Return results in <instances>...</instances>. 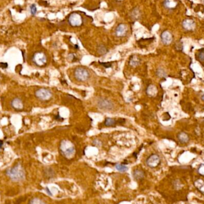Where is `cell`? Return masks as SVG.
I'll list each match as a JSON object with an SVG mask.
<instances>
[{
    "mask_svg": "<svg viewBox=\"0 0 204 204\" xmlns=\"http://www.w3.org/2000/svg\"><path fill=\"white\" fill-rule=\"evenodd\" d=\"M7 174L13 180L15 181L22 180L25 177L24 170L22 166L19 164H17L14 167L9 169Z\"/></svg>",
    "mask_w": 204,
    "mask_h": 204,
    "instance_id": "cell-1",
    "label": "cell"
},
{
    "mask_svg": "<svg viewBox=\"0 0 204 204\" xmlns=\"http://www.w3.org/2000/svg\"><path fill=\"white\" fill-rule=\"evenodd\" d=\"M60 149L62 154L68 158L72 157L75 152V149L73 144L68 140H63L61 142Z\"/></svg>",
    "mask_w": 204,
    "mask_h": 204,
    "instance_id": "cell-2",
    "label": "cell"
},
{
    "mask_svg": "<svg viewBox=\"0 0 204 204\" xmlns=\"http://www.w3.org/2000/svg\"><path fill=\"white\" fill-rule=\"evenodd\" d=\"M36 97L43 101H46L50 100L52 97V93L50 90L45 88L38 89L35 92Z\"/></svg>",
    "mask_w": 204,
    "mask_h": 204,
    "instance_id": "cell-3",
    "label": "cell"
},
{
    "mask_svg": "<svg viewBox=\"0 0 204 204\" xmlns=\"http://www.w3.org/2000/svg\"><path fill=\"white\" fill-rule=\"evenodd\" d=\"M74 75L76 80L81 82H84L87 80L90 74L87 69L83 68H78L75 69Z\"/></svg>",
    "mask_w": 204,
    "mask_h": 204,
    "instance_id": "cell-4",
    "label": "cell"
},
{
    "mask_svg": "<svg viewBox=\"0 0 204 204\" xmlns=\"http://www.w3.org/2000/svg\"><path fill=\"white\" fill-rule=\"evenodd\" d=\"M32 61L36 65L41 66L46 63L47 58L43 53L38 52L33 55L32 58Z\"/></svg>",
    "mask_w": 204,
    "mask_h": 204,
    "instance_id": "cell-5",
    "label": "cell"
},
{
    "mask_svg": "<svg viewBox=\"0 0 204 204\" xmlns=\"http://www.w3.org/2000/svg\"><path fill=\"white\" fill-rule=\"evenodd\" d=\"M82 17L81 15L74 13L70 15L69 17V22L72 26H79L82 24Z\"/></svg>",
    "mask_w": 204,
    "mask_h": 204,
    "instance_id": "cell-6",
    "label": "cell"
},
{
    "mask_svg": "<svg viewBox=\"0 0 204 204\" xmlns=\"http://www.w3.org/2000/svg\"><path fill=\"white\" fill-rule=\"evenodd\" d=\"M98 106L100 109L104 111H111L114 108V104L110 100L105 99H101L98 102Z\"/></svg>",
    "mask_w": 204,
    "mask_h": 204,
    "instance_id": "cell-7",
    "label": "cell"
},
{
    "mask_svg": "<svg viewBox=\"0 0 204 204\" xmlns=\"http://www.w3.org/2000/svg\"><path fill=\"white\" fill-rule=\"evenodd\" d=\"M160 158L158 155L153 154L149 157L146 160L147 165L151 168L157 167L160 163Z\"/></svg>",
    "mask_w": 204,
    "mask_h": 204,
    "instance_id": "cell-8",
    "label": "cell"
},
{
    "mask_svg": "<svg viewBox=\"0 0 204 204\" xmlns=\"http://www.w3.org/2000/svg\"><path fill=\"white\" fill-rule=\"evenodd\" d=\"M162 41L165 45H169L173 41V36L168 31H164L161 34Z\"/></svg>",
    "mask_w": 204,
    "mask_h": 204,
    "instance_id": "cell-9",
    "label": "cell"
},
{
    "mask_svg": "<svg viewBox=\"0 0 204 204\" xmlns=\"http://www.w3.org/2000/svg\"><path fill=\"white\" fill-rule=\"evenodd\" d=\"M183 26L187 30H192L195 28V23L192 19H187L183 21Z\"/></svg>",
    "mask_w": 204,
    "mask_h": 204,
    "instance_id": "cell-10",
    "label": "cell"
},
{
    "mask_svg": "<svg viewBox=\"0 0 204 204\" xmlns=\"http://www.w3.org/2000/svg\"><path fill=\"white\" fill-rule=\"evenodd\" d=\"M127 32V26L124 24H120L118 26L115 30V33L117 37H121L125 35Z\"/></svg>",
    "mask_w": 204,
    "mask_h": 204,
    "instance_id": "cell-11",
    "label": "cell"
},
{
    "mask_svg": "<svg viewBox=\"0 0 204 204\" xmlns=\"http://www.w3.org/2000/svg\"><path fill=\"white\" fill-rule=\"evenodd\" d=\"M12 106L16 110H21L23 107V104L22 100L19 98H15L11 102Z\"/></svg>",
    "mask_w": 204,
    "mask_h": 204,
    "instance_id": "cell-12",
    "label": "cell"
},
{
    "mask_svg": "<svg viewBox=\"0 0 204 204\" xmlns=\"http://www.w3.org/2000/svg\"><path fill=\"white\" fill-rule=\"evenodd\" d=\"M194 185L197 189L204 195V180L203 179L199 178L195 180L194 182Z\"/></svg>",
    "mask_w": 204,
    "mask_h": 204,
    "instance_id": "cell-13",
    "label": "cell"
},
{
    "mask_svg": "<svg viewBox=\"0 0 204 204\" xmlns=\"http://www.w3.org/2000/svg\"><path fill=\"white\" fill-rule=\"evenodd\" d=\"M177 5L176 0H165L164 6L168 9H173Z\"/></svg>",
    "mask_w": 204,
    "mask_h": 204,
    "instance_id": "cell-14",
    "label": "cell"
},
{
    "mask_svg": "<svg viewBox=\"0 0 204 204\" xmlns=\"http://www.w3.org/2000/svg\"><path fill=\"white\" fill-rule=\"evenodd\" d=\"M178 139L181 143H187L189 140V137L188 135L184 132H181L178 135Z\"/></svg>",
    "mask_w": 204,
    "mask_h": 204,
    "instance_id": "cell-15",
    "label": "cell"
},
{
    "mask_svg": "<svg viewBox=\"0 0 204 204\" xmlns=\"http://www.w3.org/2000/svg\"><path fill=\"white\" fill-rule=\"evenodd\" d=\"M157 92H158L157 88L153 85L149 86L147 89V94L149 96H151V97L156 96V94H157Z\"/></svg>",
    "mask_w": 204,
    "mask_h": 204,
    "instance_id": "cell-16",
    "label": "cell"
},
{
    "mask_svg": "<svg viewBox=\"0 0 204 204\" xmlns=\"http://www.w3.org/2000/svg\"><path fill=\"white\" fill-rule=\"evenodd\" d=\"M140 59L135 56H132L130 60V65L134 67L138 66L140 64Z\"/></svg>",
    "mask_w": 204,
    "mask_h": 204,
    "instance_id": "cell-17",
    "label": "cell"
},
{
    "mask_svg": "<svg viewBox=\"0 0 204 204\" xmlns=\"http://www.w3.org/2000/svg\"><path fill=\"white\" fill-rule=\"evenodd\" d=\"M115 121L113 118H107L105 121V125L107 127H112L115 125Z\"/></svg>",
    "mask_w": 204,
    "mask_h": 204,
    "instance_id": "cell-18",
    "label": "cell"
},
{
    "mask_svg": "<svg viewBox=\"0 0 204 204\" xmlns=\"http://www.w3.org/2000/svg\"><path fill=\"white\" fill-rule=\"evenodd\" d=\"M115 167L117 170L120 172H125L128 170V167L126 165L122 164H117Z\"/></svg>",
    "mask_w": 204,
    "mask_h": 204,
    "instance_id": "cell-19",
    "label": "cell"
},
{
    "mask_svg": "<svg viewBox=\"0 0 204 204\" xmlns=\"http://www.w3.org/2000/svg\"><path fill=\"white\" fill-rule=\"evenodd\" d=\"M30 204H45L44 202L39 199H37V198H35L33 199H32L30 202Z\"/></svg>",
    "mask_w": 204,
    "mask_h": 204,
    "instance_id": "cell-20",
    "label": "cell"
},
{
    "mask_svg": "<svg viewBox=\"0 0 204 204\" xmlns=\"http://www.w3.org/2000/svg\"><path fill=\"white\" fill-rule=\"evenodd\" d=\"M198 173L200 174V175H203L204 176V164H201L198 170Z\"/></svg>",
    "mask_w": 204,
    "mask_h": 204,
    "instance_id": "cell-21",
    "label": "cell"
},
{
    "mask_svg": "<svg viewBox=\"0 0 204 204\" xmlns=\"http://www.w3.org/2000/svg\"><path fill=\"white\" fill-rule=\"evenodd\" d=\"M30 12L32 13V15H35L37 13V7H36V5L35 4H32L31 6H30Z\"/></svg>",
    "mask_w": 204,
    "mask_h": 204,
    "instance_id": "cell-22",
    "label": "cell"
},
{
    "mask_svg": "<svg viewBox=\"0 0 204 204\" xmlns=\"http://www.w3.org/2000/svg\"><path fill=\"white\" fill-rule=\"evenodd\" d=\"M134 176L136 177V178H141L143 176V173L141 171H139V170H137L135 171L134 173Z\"/></svg>",
    "mask_w": 204,
    "mask_h": 204,
    "instance_id": "cell-23",
    "label": "cell"
},
{
    "mask_svg": "<svg viewBox=\"0 0 204 204\" xmlns=\"http://www.w3.org/2000/svg\"><path fill=\"white\" fill-rule=\"evenodd\" d=\"M98 51H99V53L100 54H101V55H104V54H105V53H106V49L105 47H103V46H100V47H99Z\"/></svg>",
    "mask_w": 204,
    "mask_h": 204,
    "instance_id": "cell-24",
    "label": "cell"
},
{
    "mask_svg": "<svg viewBox=\"0 0 204 204\" xmlns=\"http://www.w3.org/2000/svg\"><path fill=\"white\" fill-rule=\"evenodd\" d=\"M199 58L201 61H204V51H201L199 55Z\"/></svg>",
    "mask_w": 204,
    "mask_h": 204,
    "instance_id": "cell-25",
    "label": "cell"
},
{
    "mask_svg": "<svg viewBox=\"0 0 204 204\" xmlns=\"http://www.w3.org/2000/svg\"><path fill=\"white\" fill-rule=\"evenodd\" d=\"M202 100L203 101H204V94L202 96Z\"/></svg>",
    "mask_w": 204,
    "mask_h": 204,
    "instance_id": "cell-26",
    "label": "cell"
}]
</instances>
